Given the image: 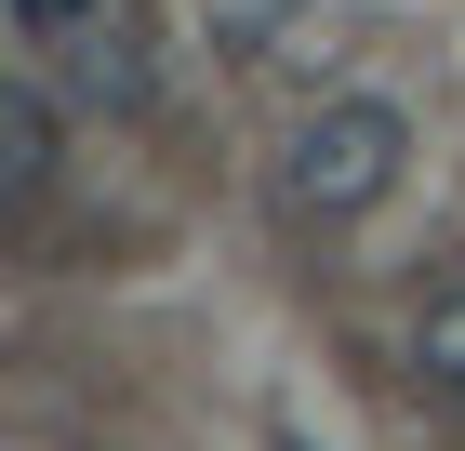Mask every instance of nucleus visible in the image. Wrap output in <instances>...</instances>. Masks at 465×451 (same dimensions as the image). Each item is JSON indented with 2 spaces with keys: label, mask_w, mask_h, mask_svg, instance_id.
Wrapping results in <instances>:
<instances>
[{
  "label": "nucleus",
  "mask_w": 465,
  "mask_h": 451,
  "mask_svg": "<svg viewBox=\"0 0 465 451\" xmlns=\"http://www.w3.org/2000/svg\"><path fill=\"white\" fill-rule=\"evenodd\" d=\"M399 160H412V120H399L386 93H320L280 133V200L306 212V226H346V212H372L399 186Z\"/></svg>",
  "instance_id": "obj_1"
},
{
  "label": "nucleus",
  "mask_w": 465,
  "mask_h": 451,
  "mask_svg": "<svg viewBox=\"0 0 465 451\" xmlns=\"http://www.w3.org/2000/svg\"><path fill=\"white\" fill-rule=\"evenodd\" d=\"M54 93H40V80H14V93H0V186H14V200H40V186H54Z\"/></svg>",
  "instance_id": "obj_2"
},
{
  "label": "nucleus",
  "mask_w": 465,
  "mask_h": 451,
  "mask_svg": "<svg viewBox=\"0 0 465 451\" xmlns=\"http://www.w3.org/2000/svg\"><path fill=\"white\" fill-rule=\"evenodd\" d=\"M412 372H426V385H452V398H465V279H439L426 306H412Z\"/></svg>",
  "instance_id": "obj_3"
},
{
  "label": "nucleus",
  "mask_w": 465,
  "mask_h": 451,
  "mask_svg": "<svg viewBox=\"0 0 465 451\" xmlns=\"http://www.w3.org/2000/svg\"><path fill=\"white\" fill-rule=\"evenodd\" d=\"M0 14H14V40H27V54H80V40L120 27L107 0H0Z\"/></svg>",
  "instance_id": "obj_4"
},
{
  "label": "nucleus",
  "mask_w": 465,
  "mask_h": 451,
  "mask_svg": "<svg viewBox=\"0 0 465 451\" xmlns=\"http://www.w3.org/2000/svg\"><path fill=\"white\" fill-rule=\"evenodd\" d=\"M80 80H94V93H107V106H146V54H134V40H80Z\"/></svg>",
  "instance_id": "obj_5"
}]
</instances>
